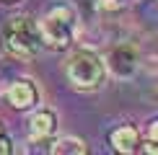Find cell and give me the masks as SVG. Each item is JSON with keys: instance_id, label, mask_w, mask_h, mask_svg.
Segmentation results:
<instances>
[{"instance_id": "cell-11", "label": "cell", "mask_w": 158, "mask_h": 155, "mask_svg": "<svg viewBox=\"0 0 158 155\" xmlns=\"http://www.w3.org/2000/svg\"><path fill=\"white\" fill-rule=\"evenodd\" d=\"M10 153H13V145H10V140L3 134V137H0V155H10Z\"/></svg>"}, {"instance_id": "cell-12", "label": "cell", "mask_w": 158, "mask_h": 155, "mask_svg": "<svg viewBox=\"0 0 158 155\" xmlns=\"http://www.w3.org/2000/svg\"><path fill=\"white\" fill-rule=\"evenodd\" d=\"M3 134H5V129H3V121H0V137H3Z\"/></svg>"}, {"instance_id": "cell-7", "label": "cell", "mask_w": 158, "mask_h": 155, "mask_svg": "<svg viewBox=\"0 0 158 155\" xmlns=\"http://www.w3.org/2000/svg\"><path fill=\"white\" fill-rule=\"evenodd\" d=\"M57 132V114L52 109H36L29 116V137L34 142H44Z\"/></svg>"}, {"instance_id": "cell-8", "label": "cell", "mask_w": 158, "mask_h": 155, "mask_svg": "<svg viewBox=\"0 0 158 155\" xmlns=\"http://www.w3.org/2000/svg\"><path fill=\"white\" fill-rule=\"evenodd\" d=\"M49 150L55 155H83L88 147H85V142L78 140V137H60V140L52 142Z\"/></svg>"}, {"instance_id": "cell-5", "label": "cell", "mask_w": 158, "mask_h": 155, "mask_svg": "<svg viewBox=\"0 0 158 155\" xmlns=\"http://www.w3.org/2000/svg\"><path fill=\"white\" fill-rule=\"evenodd\" d=\"M5 98L8 103L16 111H29V109H34L39 103V88L34 85V80H16L10 83L8 90H5Z\"/></svg>"}, {"instance_id": "cell-1", "label": "cell", "mask_w": 158, "mask_h": 155, "mask_svg": "<svg viewBox=\"0 0 158 155\" xmlns=\"http://www.w3.org/2000/svg\"><path fill=\"white\" fill-rule=\"evenodd\" d=\"M0 42L5 52L16 60H34L39 52L44 49V39L39 21L31 16H13L3 23L0 29Z\"/></svg>"}, {"instance_id": "cell-4", "label": "cell", "mask_w": 158, "mask_h": 155, "mask_svg": "<svg viewBox=\"0 0 158 155\" xmlns=\"http://www.w3.org/2000/svg\"><path fill=\"white\" fill-rule=\"evenodd\" d=\"M104 62H106V73L127 80V78H132L137 73V67H140V54H137V49L132 44H119V47H114L109 52V57Z\"/></svg>"}, {"instance_id": "cell-9", "label": "cell", "mask_w": 158, "mask_h": 155, "mask_svg": "<svg viewBox=\"0 0 158 155\" xmlns=\"http://www.w3.org/2000/svg\"><path fill=\"white\" fill-rule=\"evenodd\" d=\"M143 140H148V142H158V116H156V119H150L148 124H145Z\"/></svg>"}, {"instance_id": "cell-6", "label": "cell", "mask_w": 158, "mask_h": 155, "mask_svg": "<svg viewBox=\"0 0 158 155\" xmlns=\"http://www.w3.org/2000/svg\"><path fill=\"white\" fill-rule=\"evenodd\" d=\"M109 145H111V150H117L122 155H132V153L140 150L143 134L135 124H119L109 132Z\"/></svg>"}, {"instance_id": "cell-13", "label": "cell", "mask_w": 158, "mask_h": 155, "mask_svg": "<svg viewBox=\"0 0 158 155\" xmlns=\"http://www.w3.org/2000/svg\"><path fill=\"white\" fill-rule=\"evenodd\" d=\"M3 3H18V0H3Z\"/></svg>"}, {"instance_id": "cell-10", "label": "cell", "mask_w": 158, "mask_h": 155, "mask_svg": "<svg viewBox=\"0 0 158 155\" xmlns=\"http://www.w3.org/2000/svg\"><path fill=\"white\" fill-rule=\"evenodd\" d=\"M98 5H101L104 10H119L124 5V0H98Z\"/></svg>"}, {"instance_id": "cell-3", "label": "cell", "mask_w": 158, "mask_h": 155, "mask_svg": "<svg viewBox=\"0 0 158 155\" xmlns=\"http://www.w3.org/2000/svg\"><path fill=\"white\" fill-rule=\"evenodd\" d=\"M65 75L75 90H98L106 83V62L91 49H75L65 62Z\"/></svg>"}, {"instance_id": "cell-2", "label": "cell", "mask_w": 158, "mask_h": 155, "mask_svg": "<svg viewBox=\"0 0 158 155\" xmlns=\"http://www.w3.org/2000/svg\"><path fill=\"white\" fill-rule=\"evenodd\" d=\"M39 29H42V39L44 47L49 49H68L75 39L78 31V10L73 3L68 0H55L47 10H44L42 21H39Z\"/></svg>"}]
</instances>
